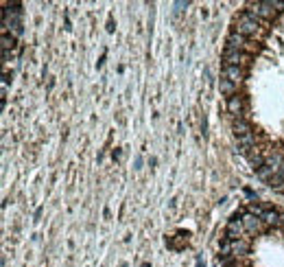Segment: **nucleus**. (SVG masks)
I'll use <instances>...</instances> for the list:
<instances>
[{
  "mask_svg": "<svg viewBox=\"0 0 284 267\" xmlns=\"http://www.w3.org/2000/svg\"><path fill=\"white\" fill-rule=\"evenodd\" d=\"M218 90H221V94H225L227 99H230V96H234V94H238V86H236V83H232L230 79H225V77L218 81Z\"/></svg>",
  "mask_w": 284,
  "mask_h": 267,
  "instance_id": "obj_9",
  "label": "nucleus"
},
{
  "mask_svg": "<svg viewBox=\"0 0 284 267\" xmlns=\"http://www.w3.org/2000/svg\"><path fill=\"white\" fill-rule=\"evenodd\" d=\"M260 48H262V42H260V39L249 37L247 44H245V51H243V53H247V55H253V53H258Z\"/></svg>",
  "mask_w": 284,
  "mask_h": 267,
  "instance_id": "obj_11",
  "label": "nucleus"
},
{
  "mask_svg": "<svg viewBox=\"0 0 284 267\" xmlns=\"http://www.w3.org/2000/svg\"><path fill=\"white\" fill-rule=\"evenodd\" d=\"M243 107H245L243 96L234 94V96H230V99H227V112H230L234 118L236 116H243Z\"/></svg>",
  "mask_w": 284,
  "mask_h": 267,
  "instance_id": "obj_7",
  "label": "nucleus"
},
{
  "mask_svg": "<svg viewBox=\"0 0 284 267\" xmlns=\"http://www.w3.org/2000/svg\"><path fill=\"white\" fill-rule=\"evenodd\" d=\"M260 219L265 221V226H280V213L273 208H267Z\"/></svg>",
  "mask_w": 284,
  "mask_h": 267,
  "instance_id": "obj_10",
  "label": "nucleus"
},
{
  "mask_svg": "<svg viewBox=\"0 0 284 267\" xmlns=\"http://www.w3.org/2000/svg\"><path fill=\"white\" fill-rule=\"evenodd\" d=\"M223 77L238 86V83L245 81V68H240V66H225L223 68Z\"/></svg>",
  "mask_w": 284,
  "mask_h": 267,
  "instance_id": "obj_5",
  "label": "nucleus"
},
{
  "mask_svg": "<svg viewBox=\"0 0 284 267\" xmlns=\"http://www.w3.org/2000/svg\"><path fill=\"white\" fill-rule=\"evenodd\" d=\"M256 175H258V178H260V179H262V182H269V179H271V178H273V175H275V173H273V171H271V169H269V166H267V164H265V166H260V169H258V171H256Z\"/></svg>",
  "mask_w": 284,
  "mask_h": 267,
  "instance_id": "obj_12",
  "label": "nucleus"
},
{
  "mask_svg": "<svg viewBox=\"0 0 284 267\" xmlns=\"http://www.w3.org/2000/svg\"><path fill=\"white\" fill-rule=\"evenodd\" d=\"M232 129H234L236 138H240V136H245V134H249V131H253L251 125H249V121H245V116H236L234 121H232Z\"/></svg>",
  "mask_w": 284,
  "mask_h": 267,
  "instance_id": "obj_8",
  "label": "nucleus"
},
{
  "mask_svg": "<svg viewBox=\"0 0 284 267\" xmlns=\"http://www.w3.org/2000/svg\"><path fill=\"white\" fill-rule=\"evenodd\" d=\"M247 39L249 37H243V35H238V33H234V31H232V33L225 37V51H245Z\"/></svg>",
  "mask_w": 284,
  "mask_h": 267,
  "instance_id": "obj_4",
  "label": "nucleus"
},
{
  "mask_svg": "<svg viewBox=\"0 0 284 267\" xmlns=\"http://www.w3.org/2000/svg\"><path fill=\"white\" fill-rule=\"evenodd\" d=\"M225 234H227L230 241L243 239V234H247V232H245V226H243V219H232L225 228Z\"/></svg>",
  "mask_w": 284,
  "mask_h": 267,
  "instance_id": "obj_3",
  "label": "nucleus"
},
{
  "mask_svg": "<svg viewBox=\"0 0 284 267\" xmlns=\"http://www.w3.org/2000/svg\"><path fill=\"white\" fill-rule=\"evenodd\" d=\"M232 248H234V256H247L249 249H251V236H243V239H236L232 241Z\"/></svg>",
  "mask_w": 284,
  "mask_h": 267,
  "instance_id": "obj_6",
  "label": "nucleus"
},
{
  "mask_svg": "<svg viewBox=\"0 0 284 267\" xmlns=\"http://www.w3.org/2000/svg\"><path fill=\"white\" fill-rule=\"evenodd\" d=\"M243 226H245V232H247V234H258V232H265L267 230L265 221H262L260 217L249 214V213L243 217Z\"/></svg>",
  "mask_w": 284,
  "mask_h": 267,
  "instance_id": "obj_2",
  "label": "nucleus"
},
{
  "mask_svg": "<svg viewBox=\"0 0 284 267\" xmlns=\"http://www.w3.org/2000/svg\"><path fill=\"white\" fill-rule=\"evenodd\" d=\"M223 61H225V66H240V68H245V66L251 64V55H247L243 51H223Z\"/></svg>",
  "mask_w": 284,
  "mask_h": 267,
  "instance_id": "obj_1",
  "label": "nucleus"
}]
</instances>
